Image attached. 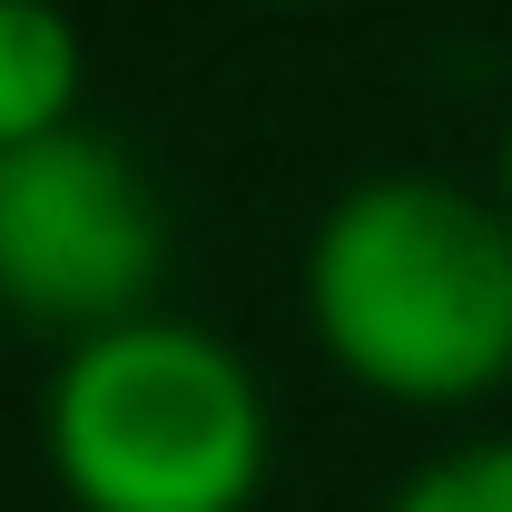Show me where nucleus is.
I'll use <instances>...</instances> for the list:
<instances>
[{"label":"nucleus","instance_id":"3","mask_svg":"<svg viewBox=\"0 0 512 512\" xmlns=\"http://www.w3.org/2000/svg\"><path fill=\"white\" fill-rule=\"evenodd\" d=\"M168 276V207L109 128L69 119L0 148V316L40 335H99L148 316Z\"/></svg>","mask_w":512,"mask_h":512},{"label":"nucleus","instance_id":"4","mask_svg":"<svg viewBox=\"0 0 512 512\" xmlns=\"http://www.w3.org/2000/svg\"><path fill=\"white\" fill-rule=\"evenodd\" d=\"M89 89V40L60 0H0V148L50 138L79 119Z\"/></svg>","mask_w":512,"mask_h":512},{"label":"nucleus","instance_id":"5","mask_svg":"<svg viewBox=\"0 0 512 512\" xmlns=\"http://www.w3.org/2000/svg\"><path fill=\"white\" fill-rule=\"evenodd\" d=\"M384 512H512V434H483V444H453L434 463H414Z\"/></svg>","mask_w":512,"mask_h":512},{"label":"nucleus","instance_id":"1","mask_svg":"<svg viewBox=\"0 0 512 512\" xmlns=\"http://www.w3.org/2000/svg\"><path fill=\"white\" fill-rule=\"evenodd\" d=\"M325 365L404 414H463L512 384V217L463 178H355L306 237Z\"/></svg>","mask_w":512,"mask_h":512},{"label":"nucleus","instance_id":"2","mask_svg":"<svg viewBox=\"0 0 512 512\" xmlns=\"http://www.w3.org/2000/svg\"><path fill=\"white\" fill-rule=\"evenodd\" d=\"M40 463L69 512H256L276 404L217 325L148 306L60 345L40 394Z\"/></svg>","mask_w":512,"mask_h":512},{"label":"nucleus","instance_id":"6","mask_svg":"<svg viewBox=\"0 0 512 512\" xmlns=\"http://www.w3.org/2000/svg\"><path fill=\"white\" fill-rule=\"evenodd\" d=\"M493 207L512 217V119H503V188H493Z\"/></svg>","mask_w":512,"mask_h":512}]
</instances>
